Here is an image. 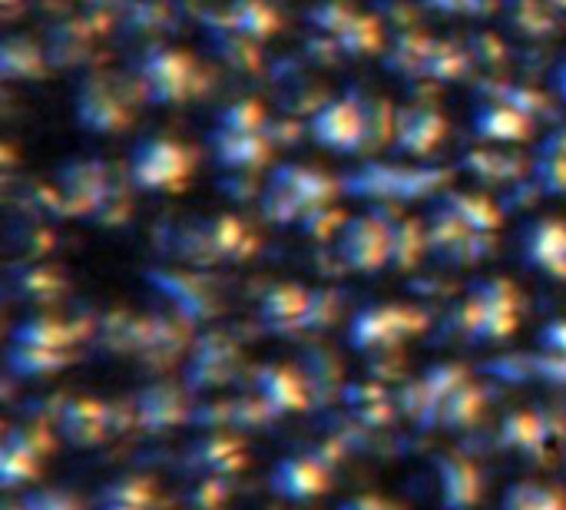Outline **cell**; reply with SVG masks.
Returning a JSON list of instances; mask_svg holds the SVG:
<instances>
[{"label":"cell","instance_id":"1","mask_svg":"<svg viewBox=\"0 0 566 510\" xmlns=\"http://www.w3.org/2000/svg\"><path fill=\"white\" fill-rule=\"evenodd\" d=\"M163 249L172 259H182L189 266H232L245 262L259 249L255 229L229 212L219 216H192L166 229Z\"/></svg>","mask_w":566,"mask_h":510},{"label":"cell","instance_id":"2","mask_svg":"<svg viewBox=\"0 0 566 510\" xmlns=\"http://www.w3.org/2000/svg\"><path fill=\"white\" fill-rule=\"evenodd\" d=\"M308 133L318 146L332 153H368L388 139H395V116L385 103H365L355 96H338L318 103L312 113Z\"/></svg>","mask_w":566,"mask_h":510},{"label":"cell","instance_id":"3","mask_svg":"<svg viewBox=\"0 0 566 510\" xmlns=\"http://www.w3.org/2000/svg\"><path fill=\"white\" fill-rule=\"evenodd\" d=\"M56 189L63 196L66 212L90 219L96 226H116L129 212L126 192H123L113 166H106L99 159H76V163L63 166L56 176Z\"/></svg>","mask_w":566,"mask_h":510},{"label":"cell","instance_id":"4","mask_svg":"<svg viewBox=\"0 0 566 510\" xmlns=\"http://www.w3.org/2000/svg\"><path fill=\"white\" fill-rule=\"evenodd\" d=\"M255 315L262 332L275 339H292V335L325 332L338 315V302L325 289H302L292 282H279L262 292Z\"/></svg>","mask_w":566,"mask_h":510},{"label":"cell","instance_id":"5","mask_svg":"<svg viewBox=\"0 0 566 510\" xmlns=\"http://www.w3.org/2000/svg\"><path fill=\"white\" fill-rule=\"evenodd\" d=\"M338 189L342 186L328 173L302 163H285L269 176L262 189V216L272 226H298L308 212L335 202Z\"/></svg>","mask_w":566,"mask_h":510},{"label":"cell","instance_id":"6","mask_svg":"<svg viewBox=\"0 0 566 510\" xmlns=\"http://www.w3.org/2000/svg\"><path fill=\"white\" fill-rule=\"evenodd\" d=\"M454 325L468 345H497L521 325V292L507 279H488L471 289Z\"/></svg>","mask_w":566,"mask_h":510},{"label":"cell","instance_id":"7","mask_svg":"<svg viewBox=\"0 0 566 510\" xmlns=\"http://www.w3.org/2000/svg\"><path fill=\"white\" fill-rule=\"evenodd\" d=\"M209 146L212 156L222 169H242L252 173L259 166H265L272 146L265 136V113L259 103L245 100V103H232L212 126L209 133Z\"/></svg>","mask_w":566,"mask_h":510},{"label":"cell","instance_id":"8","mask_svg":"<svg viewBox=\"0 0 566 510\" xmlns=\"http://www.w3.org/2000/svg\"><path fill=\"white\" fill-rule=\"evenodd\" d=\"M196 169L192 146L172 136H146L133 146L126 163V183L143 192H179L189 186Z\"/></svg>","mask_w":566,"mask_h":510},{"label":"cell","instance_id":"9","mask_svg":"<svg viewBox=\"0 0 566 510\" xmlns=\"http://www.w3.org/2000/svg\"><path fill=\"white\" fill-rule=\"evenodd\" d=\"M424 325H428V319L421 312H415L411 305H368L352 319L348 345L365 355L388 352V348H398L401 342L415 339Z\"/></svg>","mask_w":566,"mask_h":510},{"label":"cell","instance_id":"10","mask_svg":"<svg viewBox=\"0 0 566 510\" xmlns=\"http://www.w3.org/2000/svg\"><path fill=\"white\" fill-rule=\"evenodd\" d=\"M136 76H139V93L153 103H163V106L189 100L199 86L196 63L172 46H153L139 60Z\"/></svg>","mask_w":566,"mask_h":510},{"label":"cell","instance_id":"11","mask_svg":"<svg viewBox=\"0 0 566 510\" xmlns=\"http://www.w3.org/2000/svg\"><path fill=\"white\" fill-rule=\"evenodd\" d=\"M332 478H335V458L325 448L322 451H295L272 468L269 488L279 501L308 504L332 488Z\"/></svg>","mask_w":566,"mask_h":510},{"label":"cell","instance_id":"12","mask_svg":"<svg viewBox=\"0 0 566 510\" xmlns=\"http://www.w3.org/2000/svg\"><path fill=\"white\" fill-rule=\"evenodd\" d=\"M338 259L352 272H381L391 266V229L381 216H355L335 236Z\"/></svg>","mask_w":566,"mask_h":510},{"label":"cell","instance_id":"13","mask_svg":"<svg viewBox=\"0 0 566 510\" xmlns=\"http://www.w3.org/2000/svg\"><path fill=\"white\" fill-rule=\"evenodd\" d=\"M242 365V352L239 345L226 335V332H206L192 355L186 358L182 368V382L186 392H212V388H226Z\"/></svg>","mask_w":566,"mask_h":510},{"label":"cell","instance_id":"14","mask_svg":"<svg viewBox=\"0 0 566 510\" xmlns=\"http://www.w3.org/2000/svg\"><path fill=\"white\" fill-rule=\"evenodd\" d=\"M249 395L265 408L269 418H289L312 405L308 382L292 365H259L249 378Z\"/></svg>","mask_w":566,"mask_h":510},{"label":"cell","instance_id":"15","mask_svg":"<svg viewBox=\"0 0 566 510\" xmlns=\"http://www.w3.org/2000/svg\"><path fill=\"white\" fill-rule=\"evenodd\" d=\"M50 451V431L40 425H13L0 448V485L3 491H17L40 475V465Z\"/></svg>","mask_w":566,"mask_h":510},{"label":"cell","instance_id":"16","mask_svg":"<svg viewBox=\"0 0 566 510\" xmlns=\"http://www.w3.org/2000/svg\"><path fill=\"white\" fill-rule=\"evenodd\" d=\"M76 119L90 133H119L129 126V96L103 76H86L73 100Z\"/></svg>","mask_w":566,"mask_h":510},{"label":"cell","instance_id":"17","mask_svg":"<svg viewBox=\"0 0 566 510\" xmlns=\"http://www.w3.org/2000/svg\"><path fill=\"white\" fill-rule=\"evenodd\" d=\"M153 282V289L172 305V315L186 325H199L206 319H212L219 312V292L206 282V279H192L182 272H149L146 275Z\"/></svg>","mask_w":566,"mask_h":510},{"label":"cell","instance_id":"18","mask_svg":"<svg viewBox=\"0 0 566 510\" xmlns=\"http://www.w3.org/2000/svg\"><path fill=\"white\" fill-rule=\"evenodd\" d=\"M521 259L537 275L566 282V219L547 216L531 222L521 236Z\"/></svg>","mask_w":566,"mask_h":510},{"label":"cell","instance_id":"19","mask_svg":"<svg viewBox=\"0 0 566 510\" xmlns=\"http://www.w3.org/2000/svg\"><path fill=\"white\" fill-rule=\"evenodd\" d=\"M56 435L73 448H96L109 438L113 412L96 398H66L56 408Z\"/></svg>","mask_w":566,"mask_h":510},{"label":"cell","instance_id":"20","mask_svg":"<svg viewBox=\"0 0 566 510\" xmlns=\"http://www.w3.org/2000/svg\"><path fill=\"white\" fill-rule=\"evenodd\" d=\"M438 501L444 510H471L484 498L481 465L464 455H441L434 461Z\"/></svg>","mask_w":566,"mask_h":510},{"label":"cell","instance_id":"21","mask_svg":"<svg viewBox=\"0 0 566 510\" xmlns=\"http://www.w3.org/2000/svg\"><path fill=\"white\" fill-rule=\"evenodd\" d=\"M554 425L544 418V412H511V418L501 421V431H497V445L501 451H511V455H521V458H531V461H544L551 451H554Z\"/></svg>","mask_w":566,"mask_h":510},{"label":"cell","instance_id":"22","mask_svg":"<svg viewBox=\"0 0 566 510\" xmlns=\"http://www.w3.org/2000/svg\"><path fill=\"white\" fill-rule=\"evenodd\" d=\"M133 415L143 425V431H169L176 425L189 421V405L182 398L179 388L172 385H149L146 392L136 395L133 402Z\"/></svg>","mask_w":566,"mask_h":510},{"label":"cell","instance_id":"23","mask_svg":"<svg viewBox=\"0 0 566 510\" xmlns=\"http://www.w3.org/2000/svg\"><path fill=\"white\" fill-rule=\"evenodd\" d=\"M444 139V116L438 110L428 106H411L395 113V143L411 153V156H424L431 153L438 143Z\"/></svg>","mask_w":566,"mask_h":510},{"label":"cell","instance_id":"24","mask_svg":"<svg viewBox=\"0 0 566 510\" xmlns=\"http://www.w3.org/2000/svg\"><path fill=\"white\" fill-rule=\"evenodd\" d=\"M186 461L192 465V475L199 481L206 478H229L235 471H242L245 465V455H242V445L232 441V438H222V435H209V438H199Z\"/></svg>","mask_w":566,"mask_h":510},{"label":"cell","instance_id":"25","mask_svg":"<svg viewBox=\"0 0 566 510\" xmlns=\"http://www.w3.org/2000/svg\"><path fill=\"white\" fill-rule=\"evenodd\" d=\"M10 295H17L23 305H33V309H43L50 302L60 299L63 292V279L46 269V266H36V262H20L10 269Z\"/></svg>","mask_w":566,"mask_h":510},{"label":"cell","instance_id":"26","mask_svg":"<svg viewBox=\"0 0 566 510\" xmlns=\"http://www.w3.org/2000/svg\"><path fill=\"white\" fill-rule=\"evenodd\" d=\"M70 365V348H43V345H20L10 342L7 368L17 378H46Z\"/></svg>","mask_w":566,"mask_h":510},{"label":"cell","instance_id":"27","mask_svg":"<svg viewBox=\"0 0 566 510\" xmlns=\"http://www.w3.org/2000/svg\"><path fill=\"white\" fill-rule=\"evenodd\" d=\"M481 412H484V392H481V385L478 382H471V375L444 398V405H441V412H438V418H434V428H441V431H464V428H471L478 418H481Z\"/></svg>","mask_w":566,"mask_h":510},{"label":"cell","instance_id":"28","mask_svg":"<svg viewBox=\"0 0 566 510\" xmlns=\"http://www.w3.org/2000/svg\"><path fill=\"white\" fill-rule=\"evenodd\" d=\"M93 510H159V498L146 478H119L99 491Z\"/></svg>","mask_w":566,"mask_h":510},{"label":"cell","instance_id":"29","mask_svg":"<svg viewBox=\"0 0 566 510\" xmlns=\"http://www.w3.org/2000/svg\"><path fill=\"white\" fill-rule=\"evenodd\" d=\"M501 510H566V495L547 481H517L504 491Z\"/></svg>","mask_w":566,"mask_h":510},{"label":"cell","instance_id":"30","mask_svg":"<svg viewBox=\"0 0 566 510\" xmlns=\"http://www.w3.org/2000/svg\"><path fill=\"white\" fill-rule=\"evenodd\" d=\"M527 129H531L527 119L511 106H481V113L474 116V133H481L484 139L511 143V139H524Z\"/></svg>","mask_w":566,"mask_h":510},{"label":"cell","instance_id":"31","mask_svg":"<svg viewBox=\"0 0 566 510\" xmlns=\"http://www.w3.org/2000/svg\"><path fill=\"white\" fill-rule=\"evenodd\" d=\"M342 398H348L352 405V418L358 425H368V428H378L391 418V395L381 392V385H352V392Z\"/></svg>","mask_w":566,"mask_h":510},{"label":"cell","instance_id":"32","mask_svg":"<svg viewBox=\"0 0 566 510\" xmlns=\"http://www.w3.org/2000/svg\"><path fill=\"white\" fill-rule=\"evenodd\" d=\"M388 229H391V269H411L428 246V232L418 222H405V219L401 222L388 219Z\"/></svg>","mask_w":566,"mask_h":510},{"label":"cell","instance_id":"33","mask_svg":"<svg viewBox=\"0 0 566 510\" xmlns=\"http://www.w3.org/2000/svg\"><path fill=\"white\" fill-rule=\"evenodd\" d=\"M232 23H235V30H242L245 37L259 40V37L275 33L279 17H275V10L265 7L262 0H239V3L232 7Z\"/></svg>","mask_w":566,"mask_h":510},{"label":"cell","instance_id":"34","mask_svg":"<svg viewBox=\"0 0 566 510\" xmlns=\"http://www.w3.org/2000/svg\"><path fill=\"white\" fill-rule=\"evenodd\" d=\"M23 508L27 510H80L76 501L66 491H36V495H23Z\"/></svg>","mask_w":566,"mask_h":510},{"label":"cell","instance_id":"35","mask_svg":"<svg viewBox=\"0 0 566 510\" xmlns=\"http://www.w3.org/2000/svg\"><path fill=\"white\" fill-rule=\"evenodd\" d=\"M541 348L547 355H566V319L551 322L544 332H541Z\"/></svg>","mask_w":566,"mask_h":510},{"label":"cell","instance_id":"36","mask_svg":"<svg viewBox=\"0 0 566 510\" xmlns=\"http://www.w3.org/2000/svg\"><path fill=\"white\" fill-rule=\"evenodd\" d=\"M335 510H405V508H401V504H395V501H388V498H381V495H355V498L342 501Z\"/></svg>","mask_w":566,"mask_h":510},{"label":"cell","instance_id":"37","mask_svg":"<svg viewBox=\"0 0 566 510\" xmlns=\"http://www.w3.org/2000/svg\"><path fill=\"white\" fill-rule=\"evenodd\" d=\"M352 30H355V17L345 23V30H342V40H348V33H352ZM355 40H361V53H368V50H371V43H365V40H368L365 33H355Z\"/></svg>","mask_w":566,"mask_h":510},{"label":"cell","instance_id":"38","mask_svg":"<svg viewBox=\"0 0 566 510\" xmlns=\"http://www.w3.org/2000/svg\"><path fill=\"white\" fill-rule=\"evenodd\" d=\"M3 510H27V508H23V498H10V501L3 504Z\"/></svg>","mask_w":566,"mask_h":510},{"label":"cell","instance_id":"39","mask_svg":"<svg viewBox=\"0 0 566 510\" xmlns=\"http://www.w3.org/2000/svg\"><path fill=\"white\" fill-rule=\"evenodd\" d=\"M557 83H560V90H564V96H566V66L560 70V76H557Z\"/></svg>","mask_w":566,"mask_h":510}]
</instances>
